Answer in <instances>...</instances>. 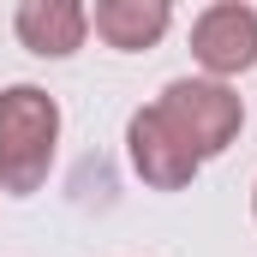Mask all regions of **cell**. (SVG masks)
I'll list each match as a JSON object with an SVG mask.
<instances>
[{
	"instance_id": "8992f818",
	"label": "cell",
	"mask_w": 257,
	"mask_h": 257,
	"mask_svg": "<svg viewBox=\"0 0 257 257\" xmlns=\"http://www.w3.org/2000/svg\"><path fill=\"white\" fill-rule=\"evenodd\" d=\"M168 24H174V6L168 0H96L90 6V30L108 48H120V54L156 48L168 36Z\"/></svg>"
},
{
	"instance_id": "5b68a950",
	"label": "cell",
	"mask_w": 257,
	"mask_h": 257,
	"mask_svg": "<svg viewBox=\"0 0 257 257\" xmlns=\"http://www.w3.org/2000/svg\"><path fill=\"white\" fill-rule=\"evenodd\" d=\"M12 30H18V42H24L30 54L66 60V54H78L84 36H90V6H84V0H18Z\"/></svg>"
},
{
	"instance_id": "52a82bcc",
	"label": "cell",
	"mask_w": 257,
	"mask_h": 257,
	"mask_svg": "<svg viewBox=\"0 0 257 257\" xmlns=\"http://www.w3.org/2000/svg\"><path fill=\"white\" fill-rule=\"evenodd\" d=\"M251 215H257V186H251Z\"/></svg>"
},
{
	"instance_id": "3957f363",
	"label": "cell",
	"mask_w": 257,
	"mask_h": 257,
	"mask_svg": "<svg viewBox=\"0 0 257 257\" xmlns=\"http://www.w3.org/2000/svg\"><path fill=\"white\" fill-rule=\"evenodd\" d=\"M192 60L203 66V78L227 84L239 72L257 66V6L245 0H215L192 18Z\"/></svg>"
},
{
	"instance_id": "6da1fadb",
	"label": "cell",
	"mask_w": 257,
	"mask_h": 257,
	"mask_svg": "<svg viewBox=\"0 0 257 257\" xmlns=\"http://www.w3.org/2000/svg\"><path fill=\"white\" fill-rule=\"evenodd\" d=\"M60 150V102L42 84H6L0 90V192L30 197Z\"/></svg>"
},
{
	"instance_id": "277c9868",
	"label": "cell",
	"mask_w": 257,
	"mask_h": 257,
	"mask_svg": "<svg viewBox=\"0 0 257 257\" xmlns=\"http://www.w3.org/2000/svg\"><path fill=\"white\" fill-rule=\"evenodd\" d=\"M126 156H132V168H138V180L156 186V192H186L197 180V168H203L197 150L168 126V114H162L156 102L138 108L126 120Z\"/></svg>"
},
{
	"instance_id": "7a4b0ae2",
	"label": "cell",
	"mask_w": 257,
	"mask_h": 257,
	"mask_svg": "<svg viewBox=\"0 0 257 257\" xmlns=\"http://www.w3.org/2000/svg\"><path fill=\"white\" fill-rule=\"evenodd\" d=\"M156 108L168 114V126L180 132L186 144L197 150V162L221 156L227 144H239V126H245V102L233 84H215V78H174Z\"/></svg>"
}]
</instances>
